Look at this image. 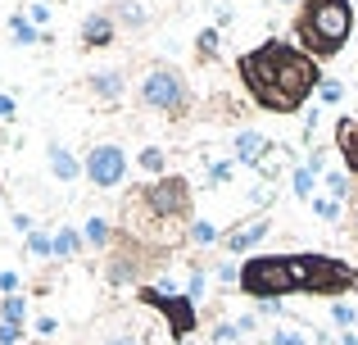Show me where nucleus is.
Here are the masks:
<instances>
[{
    "mask_svg": "<svg viewBox=\"0 0 358 345\" xmlns=\"http://www.w3.org/2000/svg\"><path fill=\"white\" fill-rule=\"evenodd\" d=\"M87 241H91V246H109V241H114L109 218H91V223H87Z\"/></svg>",
    "mask_w": 358,
    "mask_h": 345,
    "instance_id": "nucleus-18",
    "label": "nucleus"
},
{
    "mask_svg": "<svg viewBox=\"0 0 358 345\" xmlns=\"http://www.w3.org/2000/svg\"><path fill=\"white\" fill-rule=\"evenodd\" d=\"M27 255H36V259H50V255H55V241L45 237V232H27Z\"/></svg>",
    "mask_w": 358,
    "mask_h": 345,
    "instance_id": "nucleus-19",
    "label": "nucleus"
},
{
    "mask_svg": "<svg viewBox=\"0 0 358 345\" xmlns=\"http://www.w3.org/2000/svg\"><path fill=\"white\" fill-rule=\"evenodd\" d=\"M87 177L100 191H114L122 177H127V155H122V146H96V150L87 155Z\"/></svg>",
    "mask_w": 358,
    "mask_h": 345,
    "instance_id": "nucleus-8",
    "label": "nucleus"
},
{
    "mask_svg": "<svg viewBox=\"0 0 358 345\" xmlns=\"http://www.w3.org/2000/svg\"><path fill=\"white\" fill-rule=\"evenodd\" d=\"M341 345H358V337H354V332H345V337H341Z\"/></svg>",
    "mask_w": 358,
    "mask_h": 345,
    "instance_id": "nucleus-42",
    "label": "nucleus"
},
{
    "mask_svg": "<svg viewBox=\"0 0 358 345\" xmlns=\"http://www.w3.org/2000/svg\"><path fill=\"white\" fill-rule=\"evenodd\" d=\"M241 291L259 300H281V295H350L358 291V268L331 255H250L241 264Z\"/></svg>",
    "mask_w": 358,
    "mask_h": 345,
    "instance_id": "nucleus-1",
    "label": "nucleus"
},
{
    "mask_svg": "<svg viewBox=\"0 0 358 345\" xmlns=\"http://www.w3.org/2000/svg\"><path fill=\"white\" fill-rule=\"evenodd\" d=\"M277 5H286V9H290V5H304V0H277Z\"/></svg>",
    "mask_w": 358,
    "mask_h": 345,
    "instance_id": "nucleus-44",
    "label": "nucleus"
},
{
    "mask_svg": "<svg viewBox=\"0 0 358 345\" xmlns=\"http://www.w3.org/2000/svg\"><path fill=\"white\" fill-rule=\"evenodd\" d=\"M327 191H331V200H345V195H350V177L345 173H327Z\"/></svg>",
    "mask_w": 358,
    "mask_h": 345,
    "instance_id": "nucleus-25",
    "label": "nucleus"
},
{
    "mask_svg": "<svg viewBox=\"0 0 358 345\" xmlns=\"http://www.w3.org/2000/svg\"><path fill=\"white\" fill-rule=\"evenodd\" d=\"M354 237H358V200H354Z\"/></svg>",
    "mask_w": 358,
    "mask_h": 345,
    "instance_id": "nucleus-43",
    "label": "nucleus"
},
{
    "mask_svg": "<svg viewBox=\"0 0 358 345\" xmlns=\"http://www.w3.org/2000/svg\"><path fill=\"white\" fill-rule=\"evenodd\" d=\"M45 160H50V173L59 177V182H78V155H73L69 146L50 141V150H45Z\"/></svg>",
    "mask_w": 358,
    "mask_h": 345,
    "instance_id": "nucleus-14",
    "label": "nucleus"
},
{
    "mask_svg": "<svg viewBox=\"0 0 358 345\" xmlns=\"http://www.w3.org/2000/svg\"><path fill=\"white\" fill-rule=\"evenodd\" d=\"M127 213H145V223L131 232L136 241H145V227H150V223H186V227H191V223H195L191 182H186V177H177V173H164L159 182L136 186V195L127 200Z\"/></svg>",
    "mask_w": 358,
    "mask_h": 345,
    "instance_id": "nucleus-4",
    "label": "nucleus"
},
{
    "mask_svg": "<svg viewBox=\"0 0 358 345\" xmlns=\"http://www.w3.org/2000/svg\"><path fill=\"white\" fill-rule=\"evenodd\" d=\"M164 259H168L164 246H145V241H136L131 232H118V246L109 250V259H105V277H109V286H131V282H141L150 268H164Z\"/></svg>",
    "mask_w": 358,
    "mask_h": 345,
    "instance_id": "nucleus-5",
    "label": "nucleus"
},
{
    "mask_svg": "<svg viewBox=\"0 0 358 345\" xmlns=\"http://www.w3.org/2000/svg\"><path fill=\"white\" fill-rule=\"evenodd\" d=\"M200 55H204V59L218 55V27H204V32H200Z\"/></svg>",
    "mask_w": 358,
    "mask_h": 345,
    "instance_id": "nucleus-28",
    "label": "nucleus"
},
{
    "mask_svg": "<svg viewBox=\"0 0 358 345\" xmlns=\"http://www.w3.org/2000/svg\"><path fill=\"white\" fill-rule=\"evenodd\" d=\"M78 250H82L78 227H59V232H55V259H73Z\"/></svg>",
    "mask_w": 358,
    "mask_h": 345,
    "instance_id": "nucleus-16",
    "label": "nucleus"
},
{
    "mask_svg": "<svg viewBox=\"0 0 358 345\" xmlns=\"http://www.w3.org/2000/svg\"><path fill=\"white\" fill-rule=\"evenodd\" d=\"M109 14H114V23H122V27H145V9H141L136 0H122V5L109 9Z\"/></svg>",
    "mask_w": 358,
    "mask_h": 345,
    "instance_id": "nucleus-15",
    "label": "nucleus"
},
{
    "mask_svg": "<svg viewBox=\"0 0 358 345\" xmlns=\"http://www.w3.org/2000/svg\"><path fill=\"white\" fill-rule=\"evenodd\" d=\"M136 300L145 304V309H159L168 318V337H173L177 345H186V337H195V300H186V295H168V291H159V286H141L136 291Z\"/></svg>",
    "mask_w": 358,
    "mask_h": 345,
    "instance_id": "nucleus-7",
    "label": "nucleus"
},
{
    "mask_svg": "<svg viewBox=\"0 0 358 345\" xmlns=\"http://www.w3.org/2000/svg\"><path fill=\"white\" fill-rule=\"evenodd\" d=\"M259 314H281V300H259Z\"/></svg>",
    "mask_w": 358,
    "mask_h": 345,
    "instance_id": "nucleus-39",
    "label": "nucleus"
},
{
    "mask_svg": "<svg viewBox=\"0 0 358 345\" xmlns=\"http://www.w3.org/2000/svg\"><path fill=\"white\" fill-rule=\"evenodd\" d=\"M27 14H32V23H36V27H45V18H50V9H45V5H32Z\"/></svg>",
    "mask_w": 358,
    "mask_h": 345,
    "instance_id": "nucleus-36",
    "label": "nucleus"
},
{
    "mask_svg": "<svg viewBox=\"0 0 358 345\" xmlns=\"http://www.w3.org/2000/svg\"><path fill=\"white\" fill-rule=\"evenodd\" d=\"M236 73H241L245 91H250L263 109H272V114H295V109H304L308 96L322 87L317 64L290 41H263L259 50H245L236 59Z\"/></svg>",
    "mask_w": 358,
    "mask_h": 345,
    "instance_id": "nucleus-2",
    "label": "nucleus"
},
{
    "mask_svg": "<svg viewBox=\"0 0 358 345\" xmlns=\"http://www.w3.org/2000/svg\"><path fill=\"white\" fill-rule=\"evenodd\" d=\"M9 27H14V36H18L23 45H36V41H41V32H36L27 18H9Z\"/></svg>",
    "mask_w": 358,
    "mask_h": 345,
    "instance_id": "nucleus-23",
    "label": "nucleus"
},
{
    "mask_svg": "<svg viewBox=\"0 0 358 345\" xmlns=\"http://www.w3.org/2000/svg\"><path fill=\"white\" fill-rule=\"evenodd\" d=\"M136 96H141L145 109H159V114H168V118L191 114V87H186V78L177 69H168V64H155V69L136 82Z\"/></svg>",
    "mask_w": 358,
    "mask_h": 345,
    "instance_id": "nucleus-6",
    "label": "nucleus"
},
{
    "mask_svg": "<svg viewBox=\"0 0 358 345\" xmlns=\"http://www.w3.org/2000/svg\"><path fill=\"white\" fill-rule=\"evenodd\" d=\"M122 91H127V78H122L118 69H100V73H91V96H96V100H109V105H118Z\"/></svg>",
    "mask_w": 358,
    "mask_h": 345,
    "instance_id": "nucleus-10",
    "label": "nucleus"
},
{
    "mask_svg": "<svg viewBox=\"0 0 358 345\" xmlns=\"http://www.w3.org/2000/svg\"><path fill=\"white\" fill-rule=\"evenodd\" d=\"M336 150H341L345 169L358 173V118H341L336 123Z\"/></svg>",
    "mask_w": 358,
    "mask_h": 345,
    "instance_id": "nucleus-13",
    "label": "nucleus"
},
{
    "mask_svg": "<svg viewBox=\"0 0 358 345\" xmlns=\"http://www.w3.org/2000/svg\"><path fill=\"white\" fill-rule=\"evenodd\" d=\"M268 150H272V141L263 132H254V127H241L236 132V164H259Z\"/></svg>",
    "mask_w": 358,
    "mask_h": 345,
    "instance_id": "nucleus-12",
    "label": "nucleus"
},
{
    "mask_svg": "<svg viewBox=\"0 0 358 345\" xmlns=\"http://www.w3.org/2000/svg\"><path fill=\"white\" fill-rule=\"evenodd\" d=\"M272 345H308V341L299 337V332H277V337H272Z\"/></svg>",
    "mask_w": 358,
    "mask_h": 345,
    "instance_id": "nucleus-35",
    "label": "nucleus"
},
{
    "mask_svg": "<svg viewBox=\"0 0 358 345\" xmlns=\"http://www.w3.org/2000/svg\"><path fill=\"white\" fill-rule=\"evenodd\" d=\"M0 118H14V100L9 96H0Z\"/></svg>",
    "mask_w": 358,
    "mask_h": 345,
    "instance_id": "nucleus-41",
    "label": "nucleus"
},
{
    "mask_svg": "<svg viewBox=\"0 0 358 345\" xmlns=\"http://www.w3.org/2000/svg\"><path fill=\"white\" fill-rule=\"evenodd\" d=\"M317 96H322V100H327V105H336V100H341V96H345V91H341V87H336V82H322V87H317Z\"/></svg>",
    "mask_w": 358,
    "mask_h": 345,
    "instance_id": "nucleus-33",
    "label": "nucleus"
},
{
    "mask_svg": "<svg viewBox=\"0 0 358 345\" xmlns=\"http://www.w3.org/2000/svg\"><path fill=\"white\" fill-rule=\"evenodd\" d=\"M186 237L195 241V246H213L218 241V232H213V223H204V218H195L191 227H186Z\"/></svg>",
    "mask_w": 358,
    "mask_h": 345,
    "instance_id": "nucleus-20",
    "label": "nucleus"
},
{
    "mask_svg": "<svg viewBox=\"0 0 358 345\" xmlns=\"http://www.w3.org/2000/svg\"><path fill=\"white\" fill-rule=\"evenodd\" d=\"M218 286H241V264H218Z\"/></svg>",
    "mask_w": 358,
    "mask_h": 345,
    "instance_id": "nucleus-27",
    "label": "nucleus"
},
{
    "mask_svg": "<svg viewBox=\"0 0 358 345\" xmlns=\"http://www.w3.org/2000/svg\"><path fill=\"white\" fill-rule=\"evenodd\" d=\"M136 164H141V169H145V173H164V164H168V155H164V150H159V146H145V150H141V155H136Z\"/></svg>",
    "mask_w": 358,
    "mask_h": 345,
    "instance_id": "nucleus-17",
    "label": "nucleus"
},
{
    "mask_svg": "<svg viewBox=\"0 0 358 345\" xmlns=\"http://www.w3.org/2000/svg\"><path fill=\"white\" fill-rule=\"evenodd\" d=\"M331 318L341 323V328H350V323H354V309H350V304H331Z\"/></svg>",
    "mask_w": 358,
    "mask_h": 345,
    "instance_id": "nucleus-34",
    "label": "nucleus"
},
{
    "mask_svg": "<svg viewBox=\"0 0 358 345\" xmlns=\"http://www.w3.org/2000/svg\"><path fill=\"white\" fill-rule=\"evenodd\" d=\"M14 227H18V232L27 237V232H32V218H27V213H14Z\"/></svg>",
    "mask_w": 358,
    "mask_h": 345,
    "instance_id": "nucleus-38",
    "label": "nucleus"
},
{
    "mask_svg": "<svg viewBox=\"0 0 358 345\" xmlns=\"http://www.w3.org/2000/svg\"><path fill=\"white\" fill-rule=\"evenodd\" d=\"M236 337H241L236 323H218V328H213V345H231Z\"/></svg>",
    "mask_w": 358,
    "mask_h": 345,
    "instance_id": "nucleus-29",
    "label": "nucleus"
},
{
    "mask_svg": "<svg viewBox=\"0 0 358 345\" xmlns=\"http://www.w3.org/2000/svg\"><path fill=\"white\" fill-rule=\"evenodd\" d=\"M186 345H191V341H186Z\"/></svg>",
    "mask_w": 358,
    "mask_h": 345,
    "instance_id": "nucleus-45",
    "label": "nucleus"
},
{
    "mask_svg": "<svg viewBox=\"0 0 358 345\" xmlns=\"http://www.w3.org/2000/svg\"><path fill=\"white\" fill-rule=\"evenodd\" d=\"M23 309L27 304L18 300V295H5V300H0V323H23Z\"/></svg>",
    "mask_w": 358,
    "mask_h": 345,
    "instance_id": "nucleus-21",
    "label": "nucleus"
},
{
    "mask_svg": "<svg viewBox=\"0 0 358 345\" xmlns=\"http://www.w3.org/2000/svg\"><path fill=\"white\" fill-rule=\"evenodd\" d=\"M36 332H45V337L55 332V318H50V314H41V318H36Z\"/></svg>",
    "mask_w": 358,
    "mask_h": 345,
    "instance_id": "nucleus-37",
    "label": "nucleus"
},
{
    "mask_svg": "<svg viewBox=\"0 0 358 345\" xmlns=\"http://www.w3.org/2000/svg\"><path fill=\"white\" fill-rule=\"evenodd\" d=\"M14 286H18V277H14V273H0V291H14Z\"/></svg>",
    "mask_w": 358,
    "mask_h": 345,
    "instance_id": "nucleus-40",
    "label": "nucleus"
},
{
    "mask_svg": "<svg viewBox=\"0 0 358 345\" xmlns=\"http://www.w3.org/2000/svg\"><path fill=\"white\" fill-rule=\"evenodd\" d=\"M114 14L109 9H96V14L82 18V45L87 50H105V45H114Z\"/></svg>",
    "mask_w": 358,
    "mask_h": 345,
    "instance_id": "nucleus-9",
    "label": "nucleus"
},
{
    "mask_svg": "<svg viewBox=\"0 0 358 345\" xmlns=\"http://www.w3.org/2000/svg\"><path fill=\"white\" fill-rule=\"evenodd\" d=\"M23 341V328L18 323H0V345H18Z\"/></svg>",
    "mask_w": 358,
    "mask_h": 345,
    "instance_id": "nucleus-31",
    "label": "nucleus"
},
{
    "mask_svg": "<svg viewBox=\"0 0 358 345\" xmlns=\"http://www.w3.org/2000/svg\"><path fill=\"white\" fill-rule=\"evenodd\" d=\"M268 237V218H259V223H245L241 232H231V237H222V250H231V255H250L259 241Z\"/></svg>",
    "mask_w": 358,
    "mask_h": 345,
    "instance_id": "nucleus-11",
    "label": "nucleus"
},
{
    "mask_svg": "<svg viewBox=\"0 0 358 345\" xmlns=\"http://www.w3.org/2000/svg\"><path fill=\"white\" fill-rule=\"evenodd\" d=\"M313 169H308V164H304V169H295V173H290V191H295V195H308V191H313Z\"/></svg>",
    "mask_w": 358,
    "mask_h": 345,
    "instance_id": "nucleus-22",
    "label": "nucleus"
},
{
    "mask_svg": "<svg viewBox=\"0 0 358 345\" xmlns=\"http://www.w3.org/2000/svg\"><path fill=\"white\" fill-rule=\"evenodd\" d=\"M231 173H236V164H227V160H222V164H209V177H213V182H231Z\"/></svg>",
    "mask_w": 358,
    "mask_h": 345,
    "instance_id": "nucleus-32",
    "label": "nucleus"
},
{
    "mask_svg": "<svg viewBox=\"0 0 358 345\" xmlns=\"http://www.w3.org/2000/svg\"><path fill=\"white\" fill-rule=\"evenodd\" d=\"M354 32V9L350 0H304L299 5V23H295V41L308 59H331L341 55V45Z\"/></svg>",
    "mask_w": 358,
    "mask_h": 345,
    "instance_id": "nucleus-3",
    "label": "nucleus"
},
{
    "mask_svg": "<svg viewBox=\"0 0 358 345\" xmlns=\"http://www.w3.org/2000/svg\"><path fill=\"white\" fill-rule=\"evenodd\" d=\"M100 345H150V341L141 337V332H114V337H105Z\"/></svg>",
    "mask_w": 358,
    "mask_h": 345,
    "instance_id": "nucleus-30",
    "label": "nucleus"
},
{
    "mask_svg": "<svg viewBox=\"0 0 358 345\" xmlns=\"http://www.w3.org/2000/svg\"><path fill=\"white\" fill-rule=\"evenodd\" d=\"M313 213L327 223H336V213H341V200H331V195H322V200H313Z\"/></svg>",
    "mask_w": 358,
    "mask_h": 345,
    "instance_id": "nucleus-26",
    "label": "nucleus"
},
{
    "mask_svg": "<svg viewBox=\"0 0 358 345\" xmlns=\"http://www.w3.org/2000/svg\"><path fill=\"white\" fill-rule=\"evenodd\" d=\"M204 295V268L191 264V277H186V300H200Z\"/></svg>",
    "mask_w": 358,
    "mask_h": 345,
    "instance_id": "nucleus-24",
    "label": "nucleus"
}]
</instances>
